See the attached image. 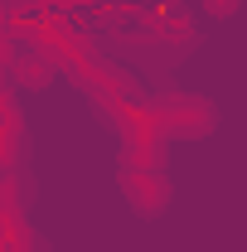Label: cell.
<instances>
[{
  "mask_svg": "<svg viewBox=\"0 0 247 252\" xmlns=\"http://www.w3.org/2000/svg\"><path fill=\"white\" fill-rule=\"evenodd\" d=\"M112 122L122 126L126 136V165H146V170H160L165 165V131L155 122V112L146 102H122L117 112H112Z\"/></svg>",
  "mask_w": 247,
  "mask_h": 252,
  "instance_id": "obj_1",
  "label": "cell"
},
{
  "mask_svg": "<svg viewBox=\"0 0 247 252\" xmlns=\"http://www.w3.org/2000/svg\"><path fill=\"white\" fill-rule=\"evenodd\" d=\"M151 112H155V122H160L165 136H185V141L209 136L218 126L214 102H204V97H194V93H160L151 102Z\"/></svg>",
  "mask_w": 247,
  "mask_h": 252,
  "instance_id": "obj_2",
  "label": "cell"
},
{
  "mask_svg": "<svg viewBox=\"0 0 247 252\" xmlns=\"http://www.w3.org/2000/svg\"><path fill=\"white\" fill-rule=\"evenodd\" d=\"M122 189H126V199H131V209L146 214V219H155V214L170 204V175H165V170L126 165L122 170Z\"/></svg>",
  "mask_w": 247,
  "mask_h": 252,
  "instance_id": "obj_3",
  "label": "cell"
},
{
  "mask_svg": "<svg viewBox=\"0 0 247 252\" xmlns=\"http://www.w3.org/2000/svg\"><path fill=\"white\" fill-rule=\"evenodd\" d=\"M10 78H15L20 88H44V83L54 78V63H49V59L30 44L25 54H10Z\"/></svg>",
  "mask_w": 247,
  "mask_h": 252,
  "instance_id": "obj_4",
  "label": "cell"
},
{
  "mask_svg": "<svg viewBox=\"0 0 247 252\" xmlns=\"http://www.w3.org/2000/svg\"><path fill=\"white\" fill-rule=\"evenodd\" d=\"M238 5H243V0H204V10H209V15H218V20H223V15H233Z\"/></svg>",
  "mask_w": 247,
  "mask_h": 252,
  "instance_id": "obj_5",
  "label": "cell"
},
{
  "mask_svg": "<svg viewBox=\"0 0 247 252\" xmlns=\"http://www.w3.org/2000/svg\"><path fill=\"white\" fill-rule=\"evenodd\" d=\"M0 252H5V248H0Z\"/></svg>",
  "mask_w": 247,
  "mask_h": 252,
  "instance_id": "obj_6",
  "label": "cell"
}]
</instances>
